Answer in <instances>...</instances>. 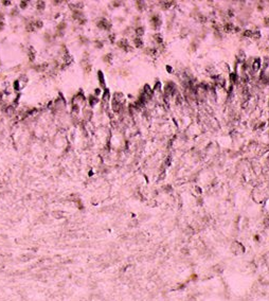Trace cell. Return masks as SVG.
I'll return each mask as SVG.
<instances>
[{"mask_svg":"<svg viewBox=\"0 0 269 301\" xmlns=\"http://www.w3.org/2000/svg\"><path fill=\"white\" fill-rule=\"evenodd\" d=\"M231 250L233 251L234 253H236V255H242V253L245 252V247H244V245H243L240 242H237V241H235V242L232 243Z\"/></svg>","mask_w":269,"mask_h":301,"instance_id":"obj_1","label":"cell"},{"mask_svg":"<svg viewBox=\"0 0 269 301\" xmlns=\"http://www.w3.org/2000/svg\"><path fill=\"white\" fill-rule=\"evenodd\" d=\"M155 42H156L157 44L160 45L161 42H162V36H161L160 34H157V35H155Z\"/></svg>","mask_w":269,"mask_h":301,"instance_id":"obj_2","label":"cell"},{"mask_svg":"<svg viewBox=\"0 0 269 301\" xmlns=\"http://www.w3.org/2000/svg\"><path fill=\"white\" fill-rule=\"evenodd\" d=\"M136 33H137V34H138V35H139V36H141L142 34L144 33V30L142 29V28H138V29L136 30Z\"/></svg>","mask_w":269,"mask_h":301,"instance_id":"obj_3","label":"cell"},{"mask_svg":"<svg viewBox=\"0 0 269 301\" xmlns=\"http://www.w3.org/2000/svg\"><path fill=\"white\" fill-rule=\"evenodd\" d=\"M264 23H265V25L269 27V16L265 17V19H264Z\"/></svg>","mask_w":269,"mask_h":301,"instance_id":"obj_4","label":"cell"}]
</instances>
